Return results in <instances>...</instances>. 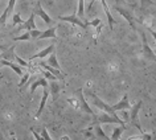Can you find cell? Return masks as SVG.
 Returning <instances> with one entry per match:
<instances>
[{
  "instance_id": "cell-1",
  "label": "cell",
  "mask_w": 156,
  "mask_h": 140,
  "mask_svg": "<svg viewBox=\"0 0 156 140\" xmlns=\"http://www.w3.org/2000/svg\"><path fill=\"white\" fill-rule=\"evenodd\" d=\"M93 123L90 124V127L93 126H101V124H118V126H123L126 127V123H124L123 119H120L119 116H111L106 114V112H103V114L101 115H93Z\"/></svg>"
},
{
  "instance_id": "cell-2",
  "label": "cell",
  "mask_w": 156,
  "mask_h": 140,
  "mask_svg": "<svg viewBox=\"0 0 156 140\" xmlns=\"http://www.w3.org/2000/svg\"><path fill=\"white\" fill-rule=\"evenodd\" d=\"M142 106H143V102H142V100H139V102L136 103L135 106H131V108L128 110V111H130V115H128V119H127V122H130L132 127L138 128V131L140 132V134H142V132H144L143 128H142V126H140V123H139V118H138L139 110L142 108Z\"/></svg>"
},
{
  "instance_id": "cell-3",
  "label": "cell",
  "mask_w": 156,
  "mask_h": 140,
  "mask_svg": "<svg viewBox=\"0 0 156 140\" xmlns=\"http://www.w3.org/2000/svg\"><path fill=\"white\" fill-rule=\"evenodd\" d=\"M140 38H142V53H143V57L146 58V60L151 61V62H155L156 60V54H155V50L151 48L150 45H148V41H147V37H146V33L142 32L140 33Z\"/></svg>"
},
{
  "instance_id": "cell-4",
  "label": "cell",
  "mask_w": 156,
  "mask_h": 140,
  "mask_svg": "<svg viewBox=\"0 0 156 140\" xmlns=\"http://www.w3.org/2000/svg\"><path fill=\"white\" fill-rule=\"evenodd\" d=\"M90 95H91V98H93V102H94V104L97 106V108H99V110H102L103 112H106V114L108 115H111V116H118L116 115V111L112 110V107L110 106V104H107V103H105L102 99L99 98L97 94H94V93H90Z\"/></svg>"
},
{
  "instance_id": "cell-5",
  "label": "cell",
  "mask_w": 156,
  "mask_h": 140,
  "mask_svg": "<svg viewBox=\"0 0 156 140\" xmlns=\"http://www.w3.org/2000/svg\"><path fill=\"white\" fill-rule=\"evenodd\" d=\"M61 21H68L70 23V24H73V25H77V26H80V28H82V29H87L89 28V23L86 21H83L82 19H80L77 16V15H69V16H60L58 17Z\"/></svg>"
},
{
  "instance_id": "cell-6",
  "label": "cell",
  "mask_w": 156,
  "mask_h": 140,
  "mask_svg": "<svg viewBox=\"0 0 156 140\" xmlns=\"http://www.w3.org/2000/svg\"><path fill=\"white\" fill-rule=\"evenodd\" d=\"M77 94H78V102H80V110L85 111V112H86V114H90L91 116H93V115H95L94 110H91L90 104H89V103L86 102V99H85V95H83V89H80V90L77 91Z\"/></svg>"
},
{
  "instance_id": "cell-7",
  "label": "cell",
  "mask_w": 156,
  "mask_h": 140,
  "mask_svg": "<svg viewBox=\"0 0 156 140\" xmlns=\"http://www.w3.org/2000/svg\"><path fill=\"white\" fill-rule=\"evenodd\" d=\"M54 50H56V45L52 44V45H49L48 48L42 49V50H40V52H37V53L32 54V56H30V57H28V61L30 62V61H34V60H42V58L48 57L49 54L54 53Z\"/></svg>"
},
{
  "instance_id": "cell-8",
  "label": "cell",
  "mask_w": 156,
  "mask_h": 140,
  "mask_svg": "<svg viewBox=\"0 0 156 140\" xmlns=\"http://www.w3.org/2000/svg\"><path fill=\"white\" fill-rule=\"evenodd\" d=\"M34 13H37V16H40V17L42 19V21L45 23V24H48V25H54V20L49 16L48 13L45 12L44 9H42V7H41V3H40V2H37V3H36V5H34Z\"/></svg>"
},
{
  "instance_id": "cell-9",
  "label": "cell",
  "mask_w": 156,
  "mask_h": 140,
  "mask_svg": "<svg viewBox=\"0 0 156 140\" xmlns=\"http://www.w3.org/2000/svg\"><path fill=\"white\" fill-rule=\"evenodd\" d=\"M114 111H128L131 108V104H130V100H128V95L124 94L123 98L119 100L118 103H115L114 106H111Z\"/></svg>"
},
{
  "instance_id": "cell-10",
  "label": "cell",
  "mask_w": 156,
  "mask_h": 140,
  "mask_svg": "<svg viewBox=\"0 0 156 140\" xmlns=\"http://www.w3.org/2000/svg\"><path fill=\"white\" fill-rule=\"evenodd\" d=\"M34 16H36V13H34V12L30 13V16H29L28 20L23 21L21 25L17 28V32H19V30H23V29L28 30V32H29V30H32V29H36L37 26H36V23H34Z\"/></svg>"
},
{
  "instance_id": "cell-11",
  "label": "cell",
  "mask_w": 156,
  "mask_h": 140,
  "mask_svg": "<svg viewBox=\"0 0 156 140\" xmlns=\"http://www.w3.org/2000/svg\"><path fill=\"white\" fill-rule=\"evenodd\" d=\"M15 4H16V0H8V5H7V8L4 9V12L0 15V25L5 24L7 19H8V17H9V15L13 12Z\"/></svg>"
},
{
  "instance_id": "cell-12",
  "label": "cell",
  "mask_w": 156,
  "mask_h": 140,
  "mask_svg": "<svg viewBox=\"0 0 156 140\" xmlns=\"http://www.w3.org/2000/svg\"><path fill=\"white\" fill-rule=\"evenodd\" d=\"M101 4H102V8L105 11V13H106V17H107V23H108V28L110 30L114 29V24H115V20L114 17L111 16V12H110V8H108V4L106 3V0H99Z\"/></svg>"
},
{
  "instance_id": "cell-13",
  "label": "cell",
  "mask_w": 156,
  "mask_h": 140,
  "mask_svg": "<svg viewBox=\"0 0 156 140\" xmlns=\"http://www.w3.org/2000/svg\"><path fill=\"white\" fill-rule=\"evenodd\" d=\"M115 9L118 11V12H119V13L122 15V16H123V17H124V19H126V20L128 21V24H130V26H131V28L134 29V30H136V25H135V19L132 17V15H131L130 12H128L127 9H124V8H120V7H115Z\"/></svg>"
},
{
  "instance_id": "cell-14",
  "label": "cell",
  "mask_w": 156,
  "mask_h": 140,
  "mask_svg": "<svg viewBox=\"0 0 156 140\" xmlns=\"http://www.w3.org/2000/svg\"><path fill=\"white\" fill-rule=\"evenodd\" d=\"M37 87H42V89H48L49 87V83H48V79L44 78V77H41V78H38L37 81H34V82L30 85V95L34 94V91H36Z\"/></svg>"
},
{
  "instance_id": "cell-15",
  "label": "cell",
  "mask_w": 156,
  "mask_h": 140,
  "mask_svg": "<svg viewBox=\"0 0 156 140\" xmlns=\"http://www.w3.org/2000/svg\"><path fill=\"white\" fill-rule=\"evenodd\" d=\"M15 46H8L5 50H2L0 53V60H4V61H15Z\"/></svg>"
},
{
  "instance_id": "cell-16",
  "label": "cell",
  "mask_w": 156,
  "mask_h": 140,
  "mask_svg": "<svg viewBox=\"0 0 156 140\" xmlns=\"http://www.w3.org/2000/svg\"><path fill=\"white\" fill-rule=\"evenodd\" d=\"M56 30H57V25H52L49 26L46 30L41 32V34L38 36L37 40H44V38H57V34H56Z\"/></svg>"
},
{
  "instance_id": "cell-17",
  "label": "cell",
  "mask_w": 156,
  "mask_h": 140,
  "mask_svg": "<svg viewBox=\"0 0 156 140\" xmlns=\"http://www.w3.org/2000/svg\"><path fill=\"white\" fill-rule=\"evenodd\" d=\"M38 66H42V68H44V70H48L49 73H52L53 75H56V77H57V79H61V81H64V79H65V75L61 73V70L52 68V66H49L48 64H46V62H40V65H38Z\"/></svg>"
},
{
  "instance_id": "cell-18",
  "label": "cell",
  "mask_w": 156,
  "mask_h": 140,
  "mask_svg": "<svg viewBox=\"0 0 156 140\" xmlns=\"http://www.w3.org/2000/svg\"><path fill=\"white\" fill-rule=\"evenodd\" d=\"M48 96H49V90H48V89H44V93H42V98H41V102H40V107H38L36 115H34V118H36V119L40 118V115L42 114V111H44L45 104H46V100H48Z\"/></svg>"
},
{
  "instance_id": "cell-19",
  "label": "cell",
  "mask_w": 156,
  "mask_h": 140,
  "mask_svg": "<svg viewBox=\"0 0 156 140\" xmlns=\"http://www.w3.org/2000/svg\"><path fill=\"white\" fill-rule=\"evenodd\" d=\"M48 90H49V94H52L53 100H56V99H57V96H58V94H60L61 87H60V85L57 83V81H50Z\"/></svg>"
},
{
  "instance_id": "cell-20",
  "label": "cell",
  "mask_w": 156,
  "mask_h": 140,
  "mask_svg": "<svg viewBox=\"0 0 156 140\" xmlns=\"http://www.w3.org/2000/svg\"><path fill=\"white\" fill-rule=\"evenodd\" d=\"M2 65H3V66H8V68H11L15 73H16V75H19V77H21V75H23V68H21L20 65L13 64L12 61H4V60H2Z\"/></svg>"
},
{
  "instance_id": "cell-21",
  "label": "cell",
  "mask_w": 156,
  "mask_h": 140,
  "mask_svg": "<svg viewBox=\"0 0 156 140\" xmlns=\"http://www.w3.org/2000/svg\"><path fill=\"white\" fill-rule=\"evenodd\" d=\"M124 130H126V127H123V126H118V127H115V128H114V131H112V134H111L110 140H119Z\"/></svg>"
},
{
  "instance_id": "cell-22",
  "label": "cell",
  "mask_w": 156,
  "mask_h": 140,
  "mask_svg": "<svg viewBox=\"0 0 156 140\" xmlns=\"http://www.w3.org/2000/svg\"><path fill=\"white\" fill-rule=\"evenodd\" d=\"M48 57H49V58H48V62H46V64H48L49 66H52V68H54V69L61 70V68H60V64H58V61H57L56 54L52 53V54H49Z\"/></svg>"
},
{
  "instance_id": "cell-23",
  "label": "cell",
  "mask_w": 156,
  "mask_h": 140,
  "mask_svg": "<svg viewBox=\"0 0 156 140\" xmlns=\"http://www.w3.org/2000/svg\"><path fill=\"white\" fill-rule=\"evenodd\" d=\"M76 15L80 19H83V16H85V0H78V9H77Z\"/></svg>"
},
{
  "instance_id": "cell-24",
  "label": "cell",
  "mask_w": 156,
  "mask_h": 140,
  "mask_svg": "<svg viewBox=\"0 0 156 140\" xmlns=\"http://www.w3.org/2000/svg\"><path fill=\"white\" fill-rule=\"evenodd\" d=\"M29 40H32L30 38V34L28 30H25L23 34H20V36H15L13 37V41H29Z\"/></svg>"
},
{
  "instance_id": "cell-25",
  "label": "cell",
  "mask_w": 156,
  "mask_h": 140,
  "mask_svg": "<svg viewBox=\"0 0 156 140\" xmlns=\"http://www.w3.org/2000/svg\"><path fill=\"white\" fill-rule=\"evenodd\" d=\"M93 127H95V134L98 135L101 139H103V140H110V138H108V136L103 132V130L101 128V126H93Z\"/></svg>"
},
{
  "instance_id": "cell-26",
  "label": "cell",
  "mask_w": 156,
  "mask_h": 140,
  "mask_svg": "<svg viewBox=\"0 0 156 140\" xmlns=\"http://www.w3.org/2000/svg\"><path fill=\"white\" fill-rule=\"evenodd\" d=\"M15 61H16L17 65H20L21 68H28V66H30V64H29L28 61H25V60H23V58H20L17 54H15Z\"/></svg>"
},
{
  "instance_id": "cell-27",
  "label": "cell",
  "mask_w": 156,
  "mask_h": 140,
  "mask_svg": "<svg viewBox=\"0 0 156 140\" xmlns=\"http://www.w3.org/2000/svg\"><path fill=\"white\" fill-rule=\"evenodd\" d=\"M40 70L42 72V77H44V78H46L48 81H57V77L53 75L52 73H49L48 70H44V69H40Z\"/></svg>"
},
{
  "instance_id": "cell-28",
  "label": "cell",
  "mask_w": 156,
  "mask_h": 140,
  "mask_svg": "<svg viewBox=\"0 0 156 140\" xmlns=\"http://www.w3.org/2000/svg\"><path fill=\"white\" fill-rule=\"evenodd\" d=\"M152 5H154V2H152V0H140V7H142V9H147Z\"/></svg>"
},
{
  "instance_id": "cell-29",
  "label": "cell",
  "mask_w": 156,
  "mask_h": 140,
  "mask_svg": "<svg viewBox=\"0 0 156 140\" xmlns=\"http://www.w3.org/2000/svg\"><path fill=\"white\" fill-rule=\"evenodd\" d=\"M29 34H30V38H32V40H37L38 38V36H40L41 34V30L40 29H32V30H29Z\"/></svg>"
},
{
  "instance_id": "cell-30",
  "label": "cell",
  "mask_w": 156,
  "mask_h": 140,
  "mask_svg": "<svg viewBox=\"0 0 156 140\" xmlns=\"http://www.w3.org/2000/svg\"><path fill=\"white\" fill-rule=\"evenodd\" d=\"M21 23H23V19L20 16V13H15L13 19H12V24L13 25H19V24H21Z\"/></svg>"
},
{
  "instance_id": "cell-31",
  "label": "cell",
  "mask_w": 156,
  "mask_h": 140,
  "mask_svg": "<svg viewBox=\"0 0 156 140\" xmlns=\"http://www.w3.org/2000/svg\"><path fill=\"white\" fill-rule=\"evenodd\" d=\"M29 73H25V74H23L21 75V79H20V82H19V87H23L24 85L27 83V81H28V78H29Z\"/></svg>"
},
{
  "instance_id": "cell-32",
  "label": "cell",
  "mask_w": 156,
  "mask_h": 140,
  "mask_svg": "<svg viewBox=\"0 0 156 140\" xmlns=\"http://www.w3.org/2000/svg\"><path fill=\"white\" fill-rule=\"evenodd\" d=\"M40 135L42 136V138H44V140H53V139L49 136V134H48V130H46L45 127L41 130V134H40Z\"/></svg>"
},
{
  "instance_id": "cell-33",
  "label": "cell",
  "mask_w": 156,
  "mask_h": 140,
  "mask_svg": "<svg viewBox=\"0 0 156 140\" xmlns=\"http://www.w3.org/2000/svg\"><path fill=\"white\" fill-rule=\"evenodd\" d=\"M30 131H32V134H33V136H34V139L36 140H44V138H42L40 134H37V132L34 131V128H30Z\"/></svg>"
},
{
  "instance_id": "cell-34",
  "label": "cell",
  "mask_w": 156,
  "mask_h": 140,
  "mask_svg": "<svg viewBox=\"0 0 156 140\" xmlns=\"http://www.w3.org/2000/svg\"><path fill=\"white\" fill-rule=\"evenodd\" d=\"M7 48H8V46H5V45H2V44H0V50H5Z\"/></svg>"
},
{
  "instance_id": "cell-35",
  "label": "cell",
  "mask_w": 156,
  "mask_h": 140,
  "mask_svg": "<svg viewBox=\"0 0 156 140\" xmlns=\"http://www.w3.org/2000/svg\"><path fill=\"white\" fill-rule=\"evenodd\" d=\"M3 78H4V75H2V74H0V81H2Z\"/></svg>"
},
{
  "instance_id": "cell-36",
  "label": "cell",
  "mask_w": 156,
  "mask_h": 140,
  "mask_svg": "<svg viewBox=\"0 0 156 140\" xmlns=\"http://www.w3.org/2000/svg\"><path fill=\"white\" fill-rule=\"evenodd\" d=\"M2 66H3V65H2V60H0V68H2Z\"/></svg>"
}]
</instances>
